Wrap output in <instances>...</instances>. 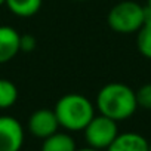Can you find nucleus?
<instances>
[{
	"mask_svg": "<svg viewBox=\"0 0 151 151\" xmlns=\"http://www.w3.org/2000/svg\"><path fill=\"white\" fill-rule=\"evenodd\" d=\"M36 46H37V40L33 34H21V39H19L21 52H33Z\"/></svg>",
	"mask_w": 151,
	"mask_h": 151,
	"instance_id": "4468645a",
	"label": "nucleus"
},
{
	"mask_svg": "<svg viewBox=\"0 0 151 151\" xmlns=\"http://www.w3.org/2000/svg\"><path fill=\"white\" fill-rule=\"evenodd\" d=\"M148 151H151V142L148 144Z\"/></svg>",
	"mask_w": 151,
	"mask_h": 151,
	"instance_id": "a211bd4d",
	"label": "nucleus"
},
{
	"mask_svg": "<svg viewBox=\"0 0 151 151\" xmlns=\"http://www.w3.org/2000/svg\"><path fill=\"white\" fill-rule=\"evenodd\" d=\"M53 111L61 127L79 132L83 130L95 116V105L82 93H67L56 101Z\"/></svg>",
	"mask_w": 151,
	"mask_h": 151,
	"instance_id": "f03ea898",
	"label": "nucleus"
},
{
	"mask_svg": "<svg viewBox=\"0 0 151 151\" xmlns=\"http://www.w3.org/2000/svg\"><path fill=\"white\" fill-rule=\"evenodd\" d=\"M135 93H136V102H138V107L151 111V83H145V85H142Z\"/></svg>",
	"mask_w": 151,
	"mask_h": 151,
	"instance_id": "ddd939ff",
	"label": "nucleus"
},
{
	"mask_svg": "<svg viewBox=\"0 0 151 151\" xmlns=\"http://www.w3.org/2000/svg\"><path fill=\"white\" fill-rule=\"evenodd\" d=\"M147 19L145 8L132 0H124L114 5L107 17L108 27L120 34L136 33Z\"/></svg>",
	"mask_w": 151,
	"mask_h": 151,
	"instance_id": "7ed1b4c3",
	"label": "nucleus"
},
{
	"mask_svg": "<svg viewBox=\"0 0 151 151\" xmlns=\"http://www.w3.org/2000/svg\"><path fill=\"white\" fill-rule=\"evenodd\" d=\"M148 141L135 132L119 133L105 151H148Z\"/></svg>",
	"mask_w": 151,
	"mask_h": 151,
	"instance_id": "6e6552de",
	"label": "nucleus"
},
{
	"mask_svg": "<svg viewBox=\"0 0 151 151\" xmlns=\"http://www.w3.org/2000/svg\"><path fill=\"white\" fill-rule=\"evenodd\" d=\"M59 129V122L53 110L40 108L36 110L28 119V130L33 136L45 139Z\"/></svg>",
	"mask_w": 151,
	"mask_h": 151,
	"instance_id": "423d86ee",
	"label": "nucleus"
},
{
	"mask_svg": "<svg viewBox=\"0 0 151 151\" xmlns=\"http://www.w3.org/2000/svg\"><path fill=\"white\" fill-rule=\"evenodd\" d=\"M83 132H85V138L89 147L105 151L111 145V142L117 138L119 127H117L116 120L107 116L98 114L92 117V120L88 123Z\"/></svg>",
	"mask_w": 151,
	"mask_h": 151,
	"instance_id": "20e7f679",
	"label": "nucleus"
},
{
	"mask_svg": "<svg viewBox=\"0 0 151 151\" xmlns=\"http://www.w3.org/2000/svg\"><path fill=\"white\" fill-rule=\"evenodd\" d=\"M22 144V124L12 116H0V151H19Z\"/></svg>",
	"mask_w": 151,
	"mask_h": 151,
	"instance_id": "39448f33",
	"label": "nucleus"
},
{
	"mask_svg": "<svg viewBox=\"0 0 151 151\" xmlns=\"http://www.w3.org/2000/svg\"><path fill=\"white\" fill-rule=\"evenodd\" d=\"M18 99V89L9 79H0V110L11 108Z\"/></svg>",
	"mask_w": 151,
	"mask_h": 151,
	"instance_id": "f8f14e48",
	"label": "nucleus"
},
{
	"mask_svg": "<svg viewBox=\"0 0 151 151\" xmlns=\"http://www.w3.org/2000/svg\"><path fill=\"white\" fill-rule=\"evenodd\" d=\"M21 34L9 25H0V64H6L12 61L19 49Z\"/></svg>",
	"mask_w": 151,
	"mask_h": 151,
	"instance_id": "0eeeda50",
	"label": "nucleus"
},
{
	"mask_svg": "<svg viewBox=\"0 0 151 151\" xmlns=\"http://www.w3.org/2000/svg\"><path fill=\"white\" fill-rule=\"evenodd\" d=\"M5 2H6V0H0V6H3V5H5Z\"/></svg>",
	"mask_w": 151,
	"mask_h": 151,
	"instance_id": "f3484780",
	"label": "nucleus"
},
{
	"mask_svg": "<svg viewBox=\"0 0 151 151\" xmlns=\"http://www.w3.org/2000/svg\"><path fill=\"white\" fill-rule=\"evenodd\" d=\"M76 2H85V0H76Z\"/></svg>",
	"mask_w": 151,
	"mask_h": 151,
	"instance_id": "6ab92c4d",
	"label": "nucleus"
},
{
	"mask_svg": "<svg viewBox=\"0 0 151 151\" xmlns=\"http://www.w3.org/2000/svg\"><path fill=\"white\" fill-rule=\"evenodd\" d=\"M145 14H147V18H151V0H147L145 3Z\"/></svg>",
	"mask_w": 151,
	"mask_h": 151,
	"instance_id": "2eb2a0df",
	"label": "nucleus"
},
{
	"mask_svg": "<svg viewBox=\"0 0 151 151\" xmlns=\"http://www.w3.org/2000/svg\"><path fill=\"white\" fill-rule=\"evenodd\" d=\"M136 47L144 58L151 59V18H147L136 31Z\"/></svg>",
	"mask_w": 151,
	"mask_h": 151,
	"instance_id": "9b49d317",
	"label": "nucleus"
},
{
	"mask_svg": "<svg viewBox=\"0 0 151 151\" xmlns=\"http://www.w3.org/2000/svg\"><path fill=\"white\" fill-rule=\"evenodd\" d=\"M42 3L43 0H6L5 6L19 18H30L40 11Z\"/></svg>",
	"mask_w": 151,
	"mask_h": 151,
	"instance_id": "9d476101",
	"label": "nucleus"
},
{
	"mask_svg": "<svg viewBox=\"0 0 151 151\" xmlns=\"http://www.w3.org/2000/svg\"><path fill=\"white\" fill-rule=\"evenodd\" d=\"M76 141L71 135L64 132H55L43 139L40 151H76Z\"/></svg>",
	"mask_w": 151,
	"mask_h": 151,
	"instance_id": "1a4fd4ad",
	"label": "nucleus"
},
{
	"mask_svg": "<svg viewBox=\"0 0 151 151\" xmlns=\"http://www.w3.org/2000/svg\"><path fill=\"white\" fill-rule=\"evenodd\" d=\"M76 151H102V150H96L92 147H86V148H80V150H76Z\"/></svg>",
	"mask_w": 151,
	"mask_h": 151,
	"instance_id": "dca6fc26",
	"label": "nucleus"
},
{
	"mask_svg": "<svg viewBox=\"0 0 151 151\" xmlns=\"http://www.w3.org/2000/svg\"><path fill=\"white\" fill-rule=\"evenodd\" d=\"M96 108L99 114L116 122L132 117L138 108L135 91L120 82L107 83L96 95Z\"/></svg>",
	"mask_w": 151,
	"mask_h": 151,
	"instance_id": "f257e3e1",
	"label": "nucleus"
}]
</instances>
